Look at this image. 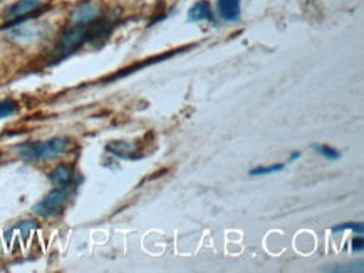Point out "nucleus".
<instances>
[{"label":"nucleus","mask_w":364,"mask_h":273,"mask_svg":"<svg viewBox=\"0 0 364 273\" xmlns=\"http://www.w3.org/2000/svg\"><path fill=\"white\" fill-rule=\"evenodd\" d=\"M351 250H353V253H361L363 252V250H364V241L361 238V235L354 236V238L351 240Z\"/></svg>","instance_id":"14"},{"label":"nucleus","mask_w":364,"mask_h":273,"mask_svg":"<svg viewBox=\"0 0 364 273\" xmlns=\"http://www.w3.org/2000/svg\"><path fill=\"white\" fill-rule=\"evenodd\" d=\"M71 141L64 136L51 138L47 141H29L17 146V153L25 161H47L59 158L69 150Z\"/></svg>","instance_id":"2"},{"label":"nucleus","mask_w":364,"mask_h":273,"mask_svg":"<svg viewBox=\"0 0 364 273\" xmlns=\"http://www.w3.org/2000/svg\"><path fill=\"white\" fill-rule=\"evenodd\" d=\"M101 17L102 8L100 4L94 0H86L71 12V24H94V22L101 20Z\"/></svg>","instance_id":"4"},{"label":"nucleus","mask_w":364,"mask_h":273,"mask_svg":"<svg viewBox=\"0 0 364 273\" xmlns=\"http://www.w3.org/2000/svg\"><path fill=\"white\" fill-rule=\"evenodd\" d=\"M300 156H303V153H300V151H294V153L289 156V161H290V163H294V161H298L300 158Z\"/></svg>","instance_id":"15"},{"label":"nucleus","mask_w":364,"mask_h":273,"mask_svg":"<svg viewBox=\"0 0 364 273\" xmlns=\"http://www.w3.org/2000/svg\"><path fill=\"white\" fill-rule=\"evenodd\" d=\"M42 4V0H17L13 6L8 8L6 13V19L8 22H19L29 17L30 13L37 11Z\"/></svg>","instance_id":"5"},{"label":"nucleus","mask_w":364,"mask_h":273,"mask_svg":"<svg viewBox=\"0 0 364 273\" xmlns=\"http://www.w3.org/2000/svg\"><path fill=\"white\" fill-rule=\"evenodd\" d=\"M106 151H107V153L115 154L116 158H121V159H129V161L141 159V154L138 153L136 146L131 145V142H128V141H111V142H107Z\"/></svg>","instance_id":"7"},{"label":"nucleus","mask_w":364,"mask_h":273,"mask_svg":"<svg viewBox=\"0 0 364 273\" xmlns=\"http://www.w3.org/2000/svg\"><path fill=\"white\" fill-rule=\"evenodd\" d=\"M0 2H2V0H0Z\"/></svg>","instance_id":"16"},{"label":"nucleus","mask_w":364,"mask_h":273,"mask_svg":"<svg viewBox=\"0 0 364 273\" xmlns=\"http://www.w3.org/2000/svg\"><path fill=\"white\" fill-rule=\"evenodd\" d=\"M341 231H354V233L363 235L364 226H363V223H354V222L341 223V225L332 226V233H341Z\"/></svg>","instance_id":"12"},{"label":"nucleus","mask_w":364,"mask_h":273,"mask_svg":"<svg viewBox=\"0 0 364 273\" xmlns=\"http://www.w3.org/2000/svg\"><path fill=\"white\" fill-rule=\"evenodd\" d=\"M17 109H19L17 102H13L11 99L0 101V119L11 118V116H13V114L17 113Z\"/></svg>","instance_id":"13"},{"label":"nucleus","mask_w":364,"mask_h":273,"mask_svg":"<svg viewBox=\"0 0 364 273\" xmlns=\"http://www.w3.org/2000/svg\"><path fill=\"white\" fill-rule=\"evenodd\" d=\"M217 13L223 22H240L242 0H217Z\"/></svg>","instance_id":"6"},{"label":"nucleus","mask_w":364,"mask_h":273,"mask_svg":"<svg viewBox=\"0 0 364 273\" xmlns=\"http://www.w3.org/2000/svg\"><path fill=\"white\" fill-rule=\"evenodd\" d=\"M210 20L213 22V12L212 6L209 4V0H199L195 6L190 7L188 11V22H204Z\"/></svg>","instance_id":"8"},{"label":"nucleus","mask_w":364,"mask_h":273,"mask_svg":"<svg viewBox=\"0 0 364 273\" xmlns=\"http://www.w3.org/2000/svg\"><path fill=\"white\" fill-rule=\"evenodd\" d=\"M73 168L67 166V164H59V166L49 174V180H51L54 186H69L73 183Z\"/></svg>","instance_id":"9"},{"label":"nucleus","mask_w":364,"mask_h":273,"mask_svg":"<svg viewBox=\"0 0 364 273\" xmlns=\"http://www.w3.org/2000/svg\"><path fill=\"white\" fill-rule=\"evenodd\" d=\"M106 22H94V24H71L61 34L57 46L54 49V57L57 61L66 59L67 56L78 51L84 44L93 39H101V35H106Z\"/></svg>","instance_id":"1"},{"label":"nucleus","mask_w":364,"mask_h":273,"mask_svg":"<svg viewBox=\"0 0 364 273\" xmlns=\"http://www.w3.org/2000/svg\"><path fill=\"white\" fill-rule=\"evenodd\" d=\"M314 151H316L317 154H321L322 158L331 159V161H338L341 158L339 151L334 150L332 146H327V145H316L314 146Z\"/></svg>","instance_id":"10"},{"label":"nucleus","mask_w":364,"mask_h":273,"mask_svg":"<svg viewBox=\"0 0 364 273\" xmlns=\"http://www.w3.org/2000/svg\"><path fill=\"white\" fill-rule=\"evenodd\" d=\"M71 196V188L69 186H56L51 193L44 196L39 203L34 205V213H37L39 217L49 218L54 214L61 213L62 208L66 207L67 200Z\"/></svg>","instance_id":"3"},{"label":"nucleus","mask_w":364,"mask_h":273,"mask_svg":"<svg viewBox=\"0 0 364 273\" xmlns=\"http://www.w3.org/2000/svg\"><path fill=\"white\" fill-rule=\"evenodd\" d=\"M286 166L282 163H277V164H271V166H257L254 169H250L249 174L250 176L257 178V176H265V174H272V173H278L282 171Z\"/></svg>","instance_id":"11"}]
</instances>
